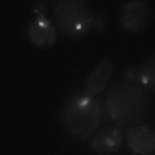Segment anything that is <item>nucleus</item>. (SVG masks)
Returning <instances> with one entry per match:
<instances>
[{
  "label": "nucleus",
  "mask_w": 155,
  "mask_h": 155,
  "mask_svg": "<svg viewBox=\"0 0 155 155\" xmlns=\"http://www.w3.org/2000/svg\"><path fill=\"white\" fill-rule=\"evenodd\" d=\"M112 71H114L112 60L104 58L95 68H93V72L87 77V81H85V85H83V95L97 97L99 93H104L107 83H110V79H112Z\"/></svg>",
  "instance_id": "obj_7"
},
{
  "label": "nucleus",
  "mask_w": 155,
  "mask_h": 155,
  "mask_svg": "<svg viewBox=\"0 0 155 155\" xmlns=\"http://www.w3.org/2000/svg\"><path fill=\"white\" fill-rule=\"evenodd\" d=\"M54 21L68 37H83L91 29L101 27V19L93 17L81 0H62L54 6Z\"/></svg>",
  "instance_id": "obj_3"
},
{
  "label": "nucleus",
  "mask_w": 155,
  "mask_h": 155,
  "mask_svg": "<svg viewBox=\"0 0 155 155\" xmlns=\"http://www.w3.org/2000/svg\"><path fill=\"white\" fill-rule=\"evenodd\" d=\"M124 143V132L118 126H104L91 137V147L95 153H114L118 151L120 145Z\"/></svg>",
  "instance_id": "obj_8"
},
{
  "label": "nucleus",
  "mask_w": 155,
  "mask_h": 155,
  "mask_svg": "<svg viewBox=\"0 0 155 155\" xmlns=\"http://www.w3.org/2000/svg\"><path fill=\"white\" fill-rule=\"evenodd\" d=\"M126 143L130 147V151L134 155H153L155 151V130L149 128V126H130L126 128V134H124Z\"/></svg>",
  "instance_id": "obj_6"
},
{
  "label": "nucleus",
  "mask_w": 155,
  "mask_h": 155,
  "mask_svg": "<svg viewBox=\"0 0 155 155\" xmlns=\"http://www.w3.org/2000/svg\"><path fill=\"white\" fill-rule=\"evenodd\" d=\"M149 112V99L145 89L137 83H116L106 95L101 116L110 122V126L130 128L139 126Z\"/></svg>",
  "instance_id": "obj_1"
},
{
  "label": "nucleus",
  "mask_w": 155,
  "mask_h": 155,
  "mask_svg": "<svg viewBox=\"0 0 155 155\" xmlns=\"http://www.w3.org/2000/svg\"><path fill=\"white\" fill-rule=\"evenodd\" d=\"M101 120L104 116H101V106H99L97 97L79 95L72 101H68V106L64 107L62 126L66 128V132L72 139L87 141L99 130Z\"/></svg>",
  "instance_id": "obj_2"
},
{
  "label": "nucleus",
  "mask_w": 155,
  "mask_h": 155,
  "mask_svg": "<svg viewBox=\"0 0 155 155\" xmlns=\"http://www.w3.org/2000/svg\"><path fill=\"white\" fill-rule=\"evenodd\" d=\"M151 21V8L149 4L143 2V0H132V2H126L122 6V15H120V25L130 31V33H137L145 29Z\"/></svg>",
  "instance_id": "obj_4"
},
{
  "label": "nucleus",
  "mask_w": 155,
  "mask_h": 155,
  "mask_svg": "<svg viewBox=\"0 0 155 155\" xmlns=\"http://www.w3.org/2000/svg\"><path fill=\"white\" fill-rule=\"evenodd\" d=\"M27 37L29 41L37 46V48H52L56 44V25L50 19H46V15H35V19L31 21V25L27 27Z\"/></svg>",
  "instance_id": "obj_5"
},
{
  "label": "nucleus",
  "mask_w": 155,
  "mask_h": 155,
  "mask_svg": "<svg viewBox=\"0 0 155 155\" xmlns=\"http://www.w3.org/2000/svg\"><path fill=\"white\" fill-rule=\"evenodd\" d=\"M139 85L155 91V52L143 60V64L139 68Z\"/></svg>",
  "instance_id": "obj_9"
}]
</instances>
